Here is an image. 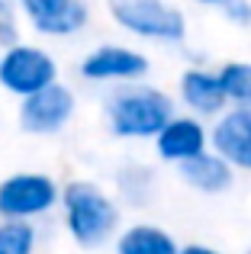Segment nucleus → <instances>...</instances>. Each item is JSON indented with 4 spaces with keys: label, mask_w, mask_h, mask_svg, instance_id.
Returning a JSON list of instances; mask_svg holds the SVG:
<instances>
[{
    "label": "nucleus",
    "mask_w": 251,
    "mask_h": 254,
    "mask_svg": "<svg viewBox=\"0 0 251 254\" xmlns=\"http://www.w3.org/2000/svg\"><path fill=\"white\" fill-rule=\"evenodd\" d=\"M193 3H200V6H219V10H222L229 0H193Z\"/></svg>",
    "instance_id": "obj_20"
},
{
    "label": "nucleus",
    "mask_w": 251,
    "mask_h": 254,
    "mask_svg": "<svg viewBox=\"0 0 251 254\" xmlns=\"http://www.w3.org/2000/svg\"><path fill=\"white\" fill-rule=\"evenodd\" d=\"M19 32H23V16H19L16 0H0V52L23 42Z\"/></svg>",
    "instance_id": "obj_17"
},
{
    "label": "nucleus",
    "mask_w": 251,
    "mask_h": 254,
    "mask_svg": "<svg viewBox=\"0 0 251 254\" xmlns=\"http://www.w3.org/2000/svg\"><path fill=\"white\" fill-rule=\"evenodd\" d=\"M74 113H77V93L64 81H58V84H52L49 90H42V93H36V97L19 103L16 123H19V132H23V135L52 138V135L68 129Z\"/></svg>",
    "instance_id": "obj_7"
},
{
    "label": "nucleus",
    "mask_w": 251,
    "mask_h": 254,
    "mask_svg": "<svg viewBox=\"0 0 251 254\" xmlns=\"http://www.w3.org/2000/svg\"><path fill=\"white\" fill-rule=\"evenodd\" d=\"M36 251H39L36 225L0 219V254H36Z\"/></svg>",
    "instance_id": "obj_16"
},
{
    "label": "nucleus",
    "mask_w": 251,
    "mask_h": 254,
    "mask_svg": "<svg viewBox=\"0 0 251 254\" xmlns=\"http://www.w3.org/2000/svg\"><path fill=\"white\" fill-rule=\"evenodd\" d=\"M216 71H219V84L229 106L251 110V62H226Z\"/></svg>",
    "instance_id": "obj_15"
},
{
    "label": "nucleus",
    "mask_w": 251,
    "mask_h": 254,
    "mask_svg": "<svg viewBox=\"0 0 251 254\" xmlns=\"http://www.w3.org/2000/svg\"><path fill=\"white\" fill-rule=\"evenodd\" d=\"M181 254H226L213 245H203V242H190V245H181Z\"/></svg>",
    "instance_id": "obj_19"
},
{
    "label": "nucleus",
    "mask_w": 251,
    "mask_h": 254,
    "mask_svg": "<svg viewBox=\"0 0 251 254\" xmlns=\"http://www.w3.org/2000/svg\"><path fill=\"white\" fill-rule=\"evenodd\" d=\"M62 206V184L45 171H13L0 177V219L42 222Z\"/></svg>",
    "instance_id": "obj_4"
},
{
    "label": "nucleus",
    "mask_w": 251,
    "mask_h": 254,
    "mask_svg": "<svg viewBox=\"0 0 251 254\" xmlns=\"http://www.w3.org/2000/svg\"><path fill=\"white\" fill-rule=\"evenodd\" d=\"M181 180L190 187L193 193H203V196H219V193H229L235 184V171L222 161L216 151H206V155L187 161L184 168H177Z\"/></svg>",
    "instance_id": "obj_12"
},
{
    "label": "nucleus",
    "mask_w": 251,
    "mask_h": 254,
    "mask_svg": "<svg viewBox=\"0 0 251 254\" xmlns=\"http://www.w3.org/2000/svg\"><path fill=\"white\" fill-rule=\"evenodd\" d=\"M177 103L184 106V113L200 116L206 123L219 119L229 110V100H226L222 84H219V71L206 68V64L184 68L181 77H177Z\"/></svg>",
    "instance_id": "obj_10"
},
{
    "label": "nucleus",
    "mask_w": 251,
    "mask_h": 254,
    "mask_svg": "<svg viewBox=\"0 0 251 254\" xmlns=\"http://www.w3.org/2000/svg\"><path fill=\"white\" fill-rule=\"evenodd\" d=\"M174 116H177L174 97L145 81L113 87L103 100L107 129L120 142H155Z\"/></svg>",
    "instance_id": "obj_2"
},
{
    "label": "nucleus",
    "mask_w": 251,
    "mask_h": 254,
    "mask_svg": "<svg viewBox=\"0 0 251 254\" xmlns=\"http://www.w3.org/2000/svg\"><path fill=\"white\" fill-rule=\"evenodd\" d=\"M58 84V62L45 45L16 42L0 52V90L16 97L19 103Z\"/></svg>",
    "instance_id": "obj_5"
},
{
    "label": "nucleus",
    "mask_w": 251,
    "mask_h": 254,
    "mask_svg": "<svg viewBox=\"0 0 251 254\" xmlns=\"http://www.w3.org/2000/svg\"><path fill=\"white\" fill-rule=\"evenodd\" d=\"M113 184H116V199H120V206H135V209L148 206L151 199H155V190H158L155 171L142 161L123 164V168L116 171Z\"/></svg>",
    "instance_id": "obj_14"
},
{
    "label": "nucleus",
    "mask_w": 251,
    "mask_h": 254,
    "mask_svg": "<svg viewBox=\"0 0 251 254\" xmlns=\"http://www.w3.org/2000/svg\"><path fill=\"white\" fill-rule=\"evenodd\" d=\"M209 151H216L235 174H251V110L229 106L219 119H213L209 123Z\"/></svg>",
    "instance_id": "obj_11"
},
{
    "label": "nucleus",
    "mask_w": 251,
    "mask_h": 254,
    "mask_svg": "<svg viewBox=\"0 0 251 254\" xmlns=\"http://www.w3.org/2000/svg\"><path fill=\"white\" fill-rule=\"evenodd\" d=\"M222 16L232 26H239V29H248L251 26V0H229L222 6Z\"/></svg>",
    "instance_id": "obj_18"
},
{
    "label": "nucleus",
    "mask_w": 251,
    "mask_h": 254,
    "mask_svg": "<svg viewBox=\"0 0 251 254\" xmlns=\"http://www.w3.org/2000/svg\"><path fill=\"white\" fill-rule=\"evenodd\" d=\"M19 16L42 39H74L90 23L87 0H16Z\"/></svg>",
    "instance_id": "obj_8"
},
{
    "label": "nucleus",
    "mask_w": 251,
    "mask_h": 254,
    "mask_svg": "<svg viewBox=\"0 0 251 254\" xmlns=\"http://www.w3.org/2000/svg\"><path fill=\"white\" fill-rule=\"evenodd\" d=\"M62 225L68 238L84 251H97L116 242L123 232V206L97 180L71 177L62 184Z\"/></svg>",
    "instance_id": "obj_1"
},
{
    "label": "nucleus",
    "mask_w": 251,
    "mask_h": 254,
    "mask_svg": "<svg viewBox=\"0 0 251 254\" xmlns=\"http://www.w3.org/2000/svg\"><path fill=\"white\" fill-rule=\"evenodd\" d=\"M151 62L145 52L126 42H100L77 62V74L90 84H110V87H126V84H142L148 74Z\"/></svg>",
    "instance_id": "obj_6"
},
{
    "label": "nucleus",
    "mask_w": 251,
    "mask_h": 254,
    "mask_svg": "<svg viewBox=\"0 0 251 254\" xmlns=\"http://www.w3.org/2000/svg\"><path fill=\"white\" fill-rule=\"evenodd\" d=\"M248 254H251V245H248Z\"/></svg>",
    "instance_id": "obj_21"
},
{
    "label": "nucleus",
    "mask_w": 251,
    "mask_h": 254,
    "mask_svg": "<svg viewBox=\"0 0 251 254\" xmlns=\"http://www.w3.org/2000/svg\"><path fill=\"white\" fill-rule=\"evenodd\" d=\"M107 13L123 32L142 42L177 45L187 39V16L171 0H107Z\"/></svg>",
    "instance_id": "obj_3"
},
{
    "label": "nucleus",
    "mask_w": 251,
    "mask_h": 254,
    "mask_svg": "<svg viewBox=\"0 0 251 254\" xmlns=\"http://www.w3.org/2000/svg\"><path fill=\"white\" fill-rule=\"evenodd\" d=\"M151 145L164 164L184 168L187 161L209 151V123L200 116H190V113H177Z\"/></svg>",
    "instance_id": "obj_9"
},
{
    "label": "nucleus",
    "mask_w": 251,
    "mask_h": 254,
    "mask_svg": "<svg viewBox=\"0 0 251 254\" xmlns=\"http://www.w3.org/2000/svg\"><path fill=\"white\" fill-rule=\"evenodd\" d=\"M113 254H181V245L158 222H129L116 235Z\"/></svg>",
    "instance_id": "obj_13"
}]
</instances>
